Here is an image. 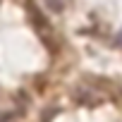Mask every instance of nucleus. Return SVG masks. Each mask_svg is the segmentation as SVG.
I'll return each instance as SVG.
<instances>
[{
    "label": "nucleus",
    "instance_id": "nucleus-1",
    "mask_svg": "<svg viewBox=\"0 0 122 122\" xmlns=\"http://www.w3.org/2000/svg\"><path fill=\"white\" fill-rule=\"evenodd\" d=\"M115 43H117V46H122V31L117 34V38H115Z\"/></svg>",
    "mask_w": 122,
    "mask_h": 122
},
{
    "label": "nucleus",
    "instance_id": "nucleus-2",
    "mask_svg": "<svg viewBox=\"0 0 122 122\" xmlns=\"http://www.w3.org/2000/svg\"><path fill=\"white\" fill-rule=\"evenodd\" d=\"M0 122H10V120H7V117H5L3 112H0Z\"/></svg>",
    "mask_w": 122,
    "mask_h": 122
}]
</instances>
